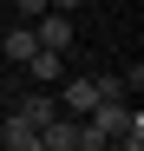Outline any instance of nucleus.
Segmentation results:
<instances>
[{
	"label": "nucleus",
	"instance_id": "4",
	"mask_svg": "<svg viewBox=\"0 0 144 151\" xmlns=\"http://www.w3.org/2000/svg\"><path fill=\"white\" fill-rule=\"evenodd\" d=\"M33 53H39V33H33V27H13L7 40H0V59H13V66H26Z\"/></svg>",
	"mask_w": 144,
	"mask_h": 151
},
{
	"label": "nucleus",
	"instance_id": "5",
	"mask_svg": "<svg viewBox=\"0 0 144 151\" xmlns=\"http://www.w3.org/2000/svg\"><path fill=\"white\" fill-rule=\"evenodd\" d=\"M72 132H79V118H59L53 112V118L39 125V151H72Z\"/></svg>",
	"mask_w": 144,
	"mask_h": 151
},
{
	"label": "nucleus",
	"instance_id": "8",
	"mask_svg": "<svg viewBox=\"0 0 144 151\" xmlns=\"http://www.w3.org/2000/svg\"><path fill=\"white\" fill-rule=\"evenodd\" d=\"M53 112H59L53 99H20V112H13V118H20V125H33V132H39V125L53 118Z\"/></svg>",
	"mask_w": 144,
	"mask_h": 151
},
{
	"label": "nucleus",
	"instance_id": "3",
	"mask_svg": "<svg viewBox=\"0 0 144 151\" xmlns=\"http://www.w3.org/2000/svg\"><path fill=\"white\" fill-rule=\"evenodd\" d=\"M33 33H39V46H53V53H66V46H72V20H66V13H53V7H46Z\"/></svg>",
	"mask_w": 144,
	"mask_h": 151
},
{
	"label": "nucleus",
	"instance_id": "10",
	"mask_svg": "<svg viewBox=\"0 0 144 151\" xmlns=\"http://www.w3.org/2000/svg\"><path fill=\"white\" fill-rule=\"evenodd\" d=\"M98 99H125V79L118 72H98Z\"/></svg>",
	"mask_w": 144,
	"mask_h": 151
},
{
	"label": "nucleus",
	"instance_id": "11",
	"mask_svg": "<svg viewBox=\"0 0 144 151\" xmlns=\"http://www.w3.org/2000/svg\"><path fill=\"white\" fill-rule=\"evenodd\" d=\"M46 7H53V13H72V7H79V0H46Z\"/></svg>",
	"mask_w": 144,
	"mask_h": 151
},
{
	"label": "nucleus",
	"instance_id": "9",
	"mask_svg": "<svg viewBox=\"0 0 144 151\" xmlns=\"http://www.w3.org/2000/svg\"><path fill=\"white\" fill-rule=\"evenodd\" d=\"M111 145H118V151H144V118L131 112V118H125V132H118Z\"/></svg>",
	"mask_w": 144,
	"mask_h": 151
},
{
	"label": "nucleus",
	"instance_id": "7",
	"mask_svg": "<svg viewBox=\"0 0 144 151\" xmlns=\"http://www.w3.org/2000/svg\"><path fill=\"white\" fill-rule=\"evenodd\" d=\"M26 72H33V79H59V72H66V53H53V46H39V53L26 59Z\"/></svg>",
	"mask_w": 144,
	"mask_h": 151
},
{
	"label": "nucleus",
	"instance_id": "6",
	"mask_svg": "<svg viewBox=\"0 0 144 151\" xmlns=\"http://www.w3.org/2000/svg\"><path fill=\"white\" fill-rule=\"evenodd\" d=\"M0 145H7V151H39V132L20 125V118H7V125H0Z\"/></svg>",
	"mask_w": 144,
	"mask_h": 151
},
{
	"label": "nucleus",
	"instance_id": "2",
	"mask_svg": "<svg viewBox=\"0 0 144 151\" xmlns=\"http://www.w3.org/2000/svg\"><path fill=\"white\" fill-rule=\"evenodd\" d=\"M85 118H92V125H98V132H105V138H118V132H125V118H131V105H125V99H98V105H92Z\"/></svg>",
	"mask_w": 144,
	"mask_h": 151
},
{
	"label": "nucleus",
	"instance_id": "1",
	"mask_svg": "<svg viewBox=\"0 0 144 151\" xmlns=\"http://www.w3.org/2000/svg\"><path fill=\"white\" fill-rule=\"evenodd\" d=\"M66 105H72V118H85L98 105V72H72L66 79Z\"/></svg>",
	"mask_w": 144,
	"mask_h": 151
},
{
	"label": "nucleus",
	"instance_id": "12",
	"mask_svg": "<svg viewBox=\"0 0 144 151\" xmlns=\"http://www.w3.org/2000/svg\"><path fill=\"white\" fill-rule=\"evenodd\" d=\"M20 13H46V0H20Z\"/></svg>",
	"mask_w": 144,
	"mask_h": 151
}]
</instances>
